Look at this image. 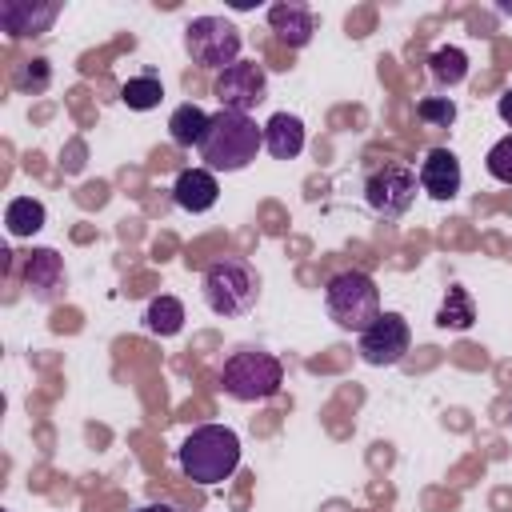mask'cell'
Returning <instances> with one entry per match:
<instances>
[{
	"instance_id": "e0dca14e",
	"label": "cell",
	"mask_w": 512,
	"mask_h": 512,
	"mask_svg": "<svg viewBox=\"0 0 512 512\" xmlns=\"http://www.w3.org/2000/svg\"><path fill=\"white\" fill-rule=\"evenodd\" d=\"M44 220H48V212H44V204H40L36 196H16V200H8V208H4V228H8V236H16V240L36 236V232L44 228Z\"/></svg>"
},
{
	"instance_id": "3957f363",
	"label": "cell",
	"mask_w": 512,
	"mask_h": 512,
	"mask_svg": "<svg viewBox=\"0 0 512 512\" xmlns=\"http://www.w3.org/2000/svg\"><path fill=\"white\" fill-rule=\"evenodd\" d=\"M324 312L336 328L344 332H368L376 320H380V288L368 272H336L328 284H324Z\"/></svg>"
},
{
	"instance_id": "7402d4cb",
	"label": "cell",
	"mask_w": 512,
	"mask_h": 512,
	"mask_svg": "<svg viewBox=\"0 0 512 512\" xmlns=\"http://www.w3.org/2000/svg\"><path fill=\"white\" fill-rule=\"evenodd\" d=\"M52 84V68H48V60H24V64H16V72H12V88H20V92H44Z\"/></svg>"
},
{
	"instance_id": "d6986e66",
	"label": "cell",
	"mask_w": 512,
	"mask_h": 512,
	"mask_svg": "<svg viewBox=\"0 0 512 512\" xmlns=\"http://www.w3.org/2000/svg\"><path fill=\"white\" fill-rule=\"evenodd\" d=\"M120 100H124V108H132V112H152V108H160V100H164V84H160V76H152V72L132 76V80H124Z\"/></svg>"
},
{
	"instance_id": "ffe728a7",
	"label": "cell",
	"mask_w": 512,
	"mask_h": 512,
	"mask_svg": "<svg viewBox=\"0 0 512 512\" xmlns=\"http://www.w3.org/2000/svg\"><path fill=\"white\" fill-rule=\"evenodd\" d=\"M428 72H432V80H436L440 88H456V84L468 76V56H464L460 48L444 44V48H436V52L428 56Z\"/></svg>"
},
{
	"instance_id": "d4e9b609",
	"label": "cell",
	"mask_w": 512,
	"mask_h": 512,
	"mask_svg": "<svg viewBox=\"0 0 512 512\" xmlns=\"http://www.w3.org/2000/svg\"><path fill=\"white\" fill-rule=\"evenodd\" d=\"M496 112H500V120H504V124L512 128V88H508V92H504V96L496 100Z\"/></svg>"
},
{
	"instance_id": "44dd1931",
	"label": "cell",
	"mask_w": 512,
	"mask_h": 512,
	"mask_svg": "<svg viewBox=\"0 0 512 512\" xmlns=\"http://www.w3.org/2000/svg\"><path fill=\"white\" fill-rule=\"evenodd\" d=\"M472 320H476L472 296L460 284H452L448 296H444V304H440V312H436V324L440 328H452V332H464V328H472Z\"/></svg>"
},
{
	"instance_id": "7a4b0ae2",
	"label": "cell",
	"mask_w": 512,
	"mask_h": 512,
	"mask_svg": "<svg viewBox=\"0 0 512 512\" xmlns=\"http://www.w3.org/2000/svg\"><path fill=\"white\" fill-rule=\"evenodd\" d=\"M180 472L192 484H220L240 468V436L224 424H200L184 436V444L176 448Z\"/></svg>"
},
{
	"instance_id": "8992f818",
	"label": "cell",
	"mask_w": 512,
	"mask_h": 512,
	"mask_svg": "<svg viewBox=\"0 0 512 512\" xmlns=\"http://www.w3.org/2000/svg\"><path fill=\"white\" fill-rule=\"evenodd\" d=\"M184 48L188 56L200 64V68H232L240 60V48H244V36L232 20L224 16H196L188 28H184Z\"/></svg>"
},
{
	"instance_id": "2e32d148",
	"label": "cell",
	"mask_w": 512,
	"mask_h": 512,
	"mask_svg": "<svg viewBox=\"0 0 512 512\" xmlns=\"http://www.w3.org/2000/svg\"><path fill=\"white\" fill-rule=\"evenodd\" d=\"M208 112L200 108V104H180L172 116H168V136H172V144H180V148H200V140H204V132H208Z\"/></svg>"
},
{
	"instance_id": "5bb4252c",
	"label": "cell",
	"mask_w": 512,
	"mask_h": 512,
	"mask_svg": "<svg viewBox=\"0 0 512 512\" xmlns=\"http://www.w3.org/2000/svg\"><path fill=\"white\" fill-rule=\"evenodd\" d=\"M172 200L184 212H208L220 200L216 172H208V168H180L176 172V184H172Z\"/></svg>"
},
{
	"instance_id": "7c38bea8",
	"label": "cell",
	"mask_w": 512,
	"mask_h": 512,
	"mask_svg": "<svg viewBox=\"0 0 512 512\" xmlns=\"http://www.w3.org/2000/svg\"><path fill=\"white\" fill-rule=\"evenodd\" d=\"M56 16H60V4H32V0H4L0 4V28L12 40L48 32Z\"/></svg>"
},
{
	"instance_id": "484cf974",
	"label": "cell",
	"mask_w": 512,
	"mask_h": 512,
	"mask_svg": "<svg viewBox=\"0 0 512 512\" xmlns=\"http://www.w3.org/2000/svg\"><path fill=\"white\" fill-rule=\"evenodd\" d=\"M136 512H176L172 504H144V508H136Z\"/></svg>"
},
{
	"instance_id": "5b68a950",
	"label": "cell",
	"mask_w": 512,
	"mask_h": 512,
	"mask_svg": "<svg viewBox=\"0 0 512 512\" xmlns=\"http://www.w3.org/2000/svg\"><path fill=\"white\" fill-rule=\"evenodd\" d=\"M220 384L232 400L240 404H256V400H268L280 392L284 384V364L264 352V348H240L224 360V372H220Z\"/></svg>"
},
{
	"instance_id": "cb8c5ba5",
	"label": "cell",
	"mask_w": 512,
	"mask_h": 512,
	"mask_svg": "<svg viewBox=\"0 0 512 512\" xmlns=\"http://www.w3.org/2000/svg\"><path fill=\"white\" fill-rule=\"evenodd\" d=\"M416 116H420L424 124H432V128H448V124L456 120V104H452L448 96H424V100L416 104Z\"/></svg>"
},
{
	"instance_id": "8fae6325",
	"label": "cell",
	"mask_w": 512,
	"mask_h": 512,
	"mask_svg": "<svg viewBox=\"0 0 512 512\" xmlns=\"http://www.w3.org/2000/svg\"><path fill=\"white\" fill-rule=\"evenodd\" d=\"M420 192H428L432 200H452L464 184V172H460V160L452 148H432L424 160H420Z\"/></svg>"
},
{
	"instance_id": "9a60e30c",
	"label": "cell",
	"mask_w": 512,
	"mask_h": 512,
	"mask_svg": "<svg viewBox=\"0 0 512 512\" xmlns=\"http://www.w3.org/2000/svg\"><path fill=\"white\" fill-rule=\"evenodd\" d=\"M264 148L276 160H296L304 152V120L296 112H272L264 124Z\"/></svg>"
},
{
	"instance_id": "277c9868",
	"label": "cell",
	"mask_w": 512,
	"mask_h": 512,
	"mask_svg": "<svg viewBox=\"0 0 512 512\" xmlns=\"http://www.w3.org/2000/svg\"><path fill=\"white\" fill-rule=\"evenodd\" d=\"M200 292L216 316H248L260 300V276L244 256H220L204 268Z\"/></svg>"
},
{
	"instance_id": "9c48e42d",
	"label": "cell",
	"mask_w": 512,
	"mask_h": 512,
	"mask_svg": "<svg viewBox=\"0 0 512 512\" xmlns=\"http://www.w3.org/2000/svg\"><path fill=\"white\" fill-rule=\"evenodd\" d=\"M412 348V328L400 312H380V320L360 332V360L372 368H392L408 356Z\"/></svg>"
},
{
	"instance_id": "4fadbf2b",
	"label": "cell",
	"mask_w": 512,
	"mask_h": 512,
	"mask_svg": "<svg viewBox=\"0 0 512 512\" xmlns=\"http://www.w3.org/2000/svg\"><path fill=\"white\" fill-rule=\"evenodd\" d=\"M268 28L288 44V48H304L316 32V16L308 4H296V0H280L268 8Z\"/></svg>"
},
{
	"instance_id": "52a82bcc",
	"label": "cell",
	"mask_w": 512,
	"mask_h": 512,
	"mask_svg": "<svg viewBox=\"0 0 512 512\" xmlns=\"http://www.w3.org/2000/svg\"><path fill=\"white\" fill-rule=\"evenodd\" d=\"M416 188H420V176H416L408 164L384 160L380 168L368 172V180H364V200H368V208H372L380 220H400V216L412 208Z\"/></svg>"
},
{
	"instance_id": "603a6c76",
	"label": "cell",
	"mask_w": 512,
	"mask_h": 512,
	"mask_svg": "<svg viewBox=\"0 0 512 512\" xmlns=\"http://www.w3.org/2000/svg\"><path fill=\"white\" fill-rule=\"evenodd\" d=\"M484 168H488V176H492V180L512 184V132H508V136H500V140L488 148Z\"/></svg>"
},
{
	"instance_id": "30bf717a",
	"label": "cell",
	"mask_w": 512,
	"mask_h": 512,
	"mask_svg": "<svg viewBox=\"0 0 512 512\" xmlns=\"http://www.w3.org/2000/svg\"><path fill=\"white\" fill-rule=\"evenodd\" d=\"M68 272H64V256L56 248H32V256L24 260V288L36 304H56L64 296Z\"/></svg>"
},
{
	"instance_id": "6da1fadb",
	"label": "cell",
	"mask_w": 512,
	"mask_h": 512,
	"mask_svg": "<svg viewBox=\"0 0 512 512\" xmlns=\"http://www.w3.org/2000/svg\"><path fill=\"white\" fill-rule=\"evenodd\" d=\"M264 148V128L244 112H216L200 140V160L208 172H240Z\"/></svg>"
},
{
	"instance_id": "ac0fdd59",
	"label": "cell",
	"mask_w": 512,
	"mask_h": 512,
	"mask_svg": "<svg viewBox=\"0 0 512 512\" xmlns=\"http://www.w3.org/2000/svg\"><path fill=\"white\" fill-rule=\"evenodd\" d=\"M144 328L152 336H176L184 328V304L176 296H156L144 308Z\"/></svg>"
},
{
	"instance_id": "ba28073f",
	"label": "cell",
	"mask_w": 512,
	"mask_h": 512,
	"mask_svg": "<svg viewBox=\"0 0 512 512\" xmlns=\"http://www.w3.org/2000/svg\"><path fill=\"white\" fill-rule=\"evenodd\" d=\"M212 96L220 100L224 112H252L264 96H268V76L256 60H236L232 68H224L212 84Z\"/></svg>"
}]
</instances>
